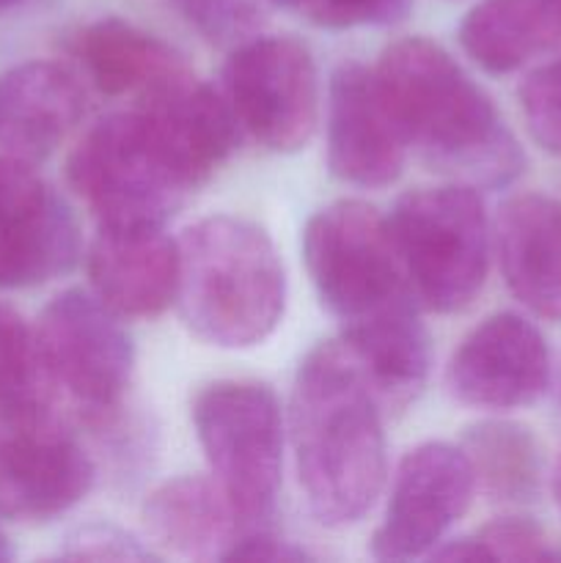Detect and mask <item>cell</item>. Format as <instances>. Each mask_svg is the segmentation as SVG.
Wrapping results in <instances>:
<instances>
[{"label": "cell", "mask_w": 561, "mask_h": 563, "mask_svg": "<svg viewBox=\"0 0 561 563\" xmlns=\"http://www.w3.org/2000/svg\"><path fill=\"white\" fill-rule=\"evenodd\" d=\"M302 258L319 300L377 396L407 405L427 385L432 352L391 223L366 201H333L306 223Z\"/></svg>", "instance_id": "1"}, {"label": "cell", "mask_w": 561, "mask_h": 563, "mask_svg": "<svg viewBox=\"0 0 561 563\" xmlns=\"http://www.w3.org/2000/svg\"><path fill=\"white\" fill-rule=\"evenodd\" d=\"M380 401L341 341L314 346L297 368L289 440L297 482L322 526H355L383 493L388 449Z\"/></svg>", "instance_id": "2"}, {"label": "cell", "mask_w": 561, "mask_h": 563, "mask_svg": "<svg viewBox=\"0 0 561 563\" xmlns=\"http://www.w3.org/2000/svg\"><path fill=\"white\" fill-rule=\"evenodd\" d=\"M377 77L407 143L427 165L471 187H504L526 165L493 99L454 55L424 36L388 44Z\"/></svg>", "instance_id": "3"}, {"label": "cell", "mask_w": 561, "mask_h": 563, "mask_svg": "<svg viewBox=\"0 0 561 563\" xmlns=\"http://www.w3.org/2000/svg\"><path fill=\"white\" fill-rule=\"evenodd\" d=\"M176 242V306L198 339L220 350H251L278 330L286 269L262 225L237 214H209Z\"/></svg>", "instance_id": "4"}, {"label": "cell", "mask_w": 561, "mask_h": 563, "mask_svg": "<svg viewBox=\"0 0 561 563\" xmlns=\"http://www.w3.org/2000/svg\"><path fill=\"white\" fill-rule=\"evenodd\" d=\"M66 181L99 229H165L196 187L138 110L91 126L66 159Z\"/></svg>", "instance_id": "5"}, {"label": "cell", "mask_w": 561, "mask_h": 563, "mask_svg": "<svg viewBox=\"0 0 561 563\" xmlns=\"http://www.w3.org/2000/svg\"><path fill=\"white\" fill-rule=\"evenodd\" d=\"M424 311H465L490 269V220L476 187L451 181L399 196L388 218Z\"/></svg>", "instance_id": "6"}, {"label": "cell", "mask_w": 561, "mask_h": 563, "mask_svg": "<svg viewBox=\"0 0 561 563\" xmlns=\"http://www.w3.org/2000/svg\"><path fill=\"white\" fill-rule=\"evenodd\" d=\"M193 427L215 484L242 528H267L284 473V412L273 388L218 379L193 399Z\"/></svg>", "instance_id": "7"}, {"label": "cell", "mask_w": 561, "mask_h": 563, "mask_svg": "<svg viewBox=\"0 0 561 563\" xmlns=\"http://www.w3.org/2000/svg\"><path fill=\"white\" fill-rule=\"evenodd\" d=\"M36 350L50 388L61 390L82 421L105 423L121 410L135 372L124 319L94 291L66 289L38 313Z\"/></svg>", "instance_id": "8"}, {"label": "cell", "mask_w": 561, "mask_h": 563, "mask_svg": "<svg viewBox=\"0 0 561 563\" xmlns=\"http://www.w3.org/2000/svg\"><path fill=\"white\" fill-rule=\"evenodd\" d=\"M223 86L240 130L275 154L308 146L319 121L317 64L292 36H251L226 60Z\"/></svg>", "instance_id": "9"}, {"label": "cell", "mask_w": 561, "mask_h": 563, "mask_svg": "<svg viewBox=\"0 0 561 563\" xmlns=\"http://www.w3.org/2000/svg\"><path fill=\"white\" fill-rule=\"evenodd\" d=\"M97 467L53 407L0 416V517L50 522L75 509Z\"/></svg>", "instance_id": "10"}, {"label": "cell", "mask_w": 561, "mask_h": 563, "mask_svg": "<svg viewBox=\"0 0 561 563\" xmlns=\"http://www.w3.org/2000/svg\"><path fill=\"white\" fill-rule=\"evenodd\" d=\"M476 489V476L462 445L432 440L407 451L391 482L383 522L372 537V555L377 561L432 555L471 509Z\"/></svg>", "instance_id": "11"}, {"label": "cell", "mask_w": 561, "mask_h": 563, "mask_svg": "<svg viewBox=\"0 0 561 563\" xmlns=\"http://www.w3.org/2000/svg\"><path fill=\"white\" fill-rule=\"evenodd\" d=\"M80 256L69 203L31 163L0 154V289H31L61 278Z\"/></svg>", "instance_id": "12"}, {"label": "cell", "mask_w": 561, "mask_h": 563, "mask_svg": "<svg viewBox=\"0 0 561 563\" xmlns=\"http://www.w3.org/2000/svg\"><path fill=\"white\" fill-rule=\"evenodd\" d=\"M405 130L377 69L341 64L328 88V165L336 179L363 190L394 185L407 163Z\"/></svg>", "instance_id": "13"}, {"label": "cell", "mask_w": 561, "mask_h": 563, "mask_svg": "<svg viewBox=\"0 0 561 563\" xmlns=\"http://www.w3.org/2000/svg\"><path fill=\"white\" fill-rule=\"evenodd\" d=\"M454 399L476 410L528 407L550 385V350L531 319L501 311L471 330L446 372Z\"/></svg>", "instance_id": "14"}, {"label": "cell", "mask_w": 561, "mask_h": 563, "mask_svg": "<svg viewBox=\"0 0 561 563\" xmlns=\"http://www.w3.org/2000/svg\"><path fill=\"white\" fill-rule=\"evenodd\" d=\"M138 113L193 185H204L234 152L240 124L209 82L179 64L138 97Z\"/></svg>", "instance_id": "15"}, {"label": "cell", "mask_w": 561, "mask_h": 563, "mask_svg": "<svg viewBox=\"0 0 561 563\" xmlns=\"http://www.w3.org/2000/svg\"><path fill=\"white\" fill-rule=\"evenodd\" d=\"M86 269L94 295L121 319L160 317L179 291V242L165 229H99Z\"/></svg>", "instance_id": "16"}, {"label": "cell", "mask_w": 561, "mask_h": 563, "mask_svg": "<svg viewBox=\"0 0 561 563\" xmlns=\"http://www.w3.org/2000/svg\"><path fill=\"white\" fill-rule=\"evenodd\" d=\"M86 97L69 69L25 60L0 75V152L42 163L80 124Z\"/></svg>", "instance_id": "17"}, {"label": "cell", "mask_w": 561, "mask_h": 563, "mask_svg": "<svg viewBox=\"0 0 561 563\" xmlns=\"http://www.w3.org/2000/svg\"><path fill=\"white\" fill-rule=\"evenodd\" d=\"M501 273L539 319L561 324V201L542 192L509 198L498 214Z\"/></svg>", "instance_id": "18"}, {"label": "cell", "mask_w": 561, "mask_h": 563, "mask_svg": "<svg viewBox=\"0 0 561 563\" xmlns=\"http://www.w3.org/2000/svg\"><path fill=\"white\" fill-rule=\"evenodd\" d=\"M146 537L182 559H223L240 526L215 478L176 476L143 504Z\"/></svg>", "instance_id": "19"}, {"label": "cell", "mask_w": 561, "mask_h": 563, "mask_svg": "<svg viewBox=\"0 0 561 563\" xmlns=\"http://www.w3.org/2000/svg\"><path fill=\"white\" fill-rule=\"evenodd\" d=\"M468 58L490 75H509L561 44L556 0H479L460 22Z\"/></svg>", "instance_id": "20"}, {"label": "cell", "mask_w": 561, "mask_h": 563, "mask_svg": "<svg viewBox=\"0 0 561 563\" xmlns=\"http://www.w3.org/2000/svg\"><path fill=\"white\" fill-rule=\"evenodd\" d=\"M72 53L80 60L88 80L108 97H141L148 86L182 64L170 44L119 16H105L80 27L72 38Z\"/></svg>", "instance_id": "21"}, {"label": "cell", "mask_w": 561, "mask_h": 563, "mask_svg": "<svg viewBox=\"0 0 561 563\" xmlns=\"http://www.w3.org/2000/svg\"><path fill=\"white\" fill-rule=\"evenodd\" d=\"M476 487L501 504H528L542 484V451L531 429L515 421H482L462 438Z\"/></svg>", "instance_id": "22"}, {"label": "cell", "mask_w": 561, "mask_h": 563, "mask_svg": "<svg viewBox=\"0 0 561 563\" xmlns=\"http://www.w3.org/2000/svg\"><path fill=\"white\" fill-rule=\"evenodd\" d=\"M36 335L20 311L0 302V416L50 405Z\"/></svg>", "instance_id": "23"}, {"label": "cell", "mask_w": 561, "mask_h": 563, "mask_svg": "<svg viewBox=\"0 0 561 563\" xmlns=\"http://www.w3.org/2000/svg\"><path fill=\"white\" fill-rule=\"evenodd\" d=\"M182 16L201 33L207 42L237 47L256 36L262 25L258 0H170Z\"/></svg>", "instance_id": "24"}, {"label": "cell", "mask_w": 561, "mask_h": 563, "mask_svg": "<svg viewBox=\"0 0 561 563\" xmlns=\"http://www.w3.org/2000/svg\"><path fill=\"white\" fill-rule=\"evenodd\" d=\"M520 108L534 141L561 157V55L526 77L520 86Z\"/></svg>", "instance_id": "25"}, {"label": "cell", "mask_w": 561, "mask_h": 563, "mask_svg": "<svg viewBox=\"0 0 561 563\" xmlns=\"http://www.w3.org/2000/svg\"><path fill=\"white\" fill-rule=\"evenodd\" d=\"M295 9L328 31L394 25L405 20L410 0H297Z\"/></svg>", "instance_id": "26"}, {"label": "cell", "mask_w": 561, "mask_h": 563, "mask_svg": "<svg viewBox=\"0 0 561 563\" xmlns=\"http://www.w3.org/2000/svg\"><path fill=\"white\" fill-rule=\"evenodd\" d=\"M484 561H550L559 559L556 550H550L548 537L537 522L526 517H501L487 522L473 533Z\"/></svg>", "instance_id": "27"}, {"label": "cell", "mask_w": 561, "mask_h": 563, "mask_svg": "<svg viewBox=\"0 0 561 563\" xmlns=\"http://www.w3.org/2000/svg\"><path fill=\"white\" fill-rule=\"evenodd\" d=\"M69 559H116V561H146L154 559L148 548L130 537V533L119 531L116 526H88L80 528L75 537L69 539Z\"/></svg>", "instance_id": "28"}, {"label": "cell", "mask_w": 561, "mask_h": 563, "mask_svg": "<svg viewBox=\"0 0 561 563\" xmlns=\"http://www.w3.org/2000/svg\"><path fill=\"white\" fill-rule=\"evenodd\" d=\"M223 561H273V563H300L311 561V553L300 544L284 537H275L267 528H253L245 537H237L226 550Z\"/></svg>", "instance_id": "29"}, {"label": "cell", "mask_w": 561, "mask_h": 563, "mask_svg": "<svg viewBox=\"0 0 561 563\" xmlns=\"http://www.w3.org/2000/svg\"><path fill=\"white\" fill-rule=\"evenodd\" d=\"M553 498L561 509V456H559V465H556V473H553Z\"/></svg>", "instance_id": "30"}, {"label": "cell", "mask_w": 561, "mask_h": 563, "mask_svg": "<svg viewBox=\"0 0 561 563\" xmlns=\"http://www.w3.org/2000/svg\"><path fill=\"white\" fill-rule=\"evenodd\" d=\"M11 544H9V537H6V531L0 528V561H9L11 559Z\"/></svg>", "instance_id": "31"}, {"label": "cell", "mask_w": 561, "mask_h": 563, "mask_svg": "<svg viewBox=\"0 0 561 563\" xmlns=\"http://www.w3.org/2000/svg\"><path fill=\"white\" fill-rule=\"evenodd\" d=\"M267 3H273V5H284V9H295L297 0H267Z\"/></svg>", "instance_id": "32"}, {"label": "cell", "mask_w": 561, "mask_h": 563, "mask_svg": "<svg viewBox=\"0 0 561 563\" xmlns=\"http://www.w3.org/2000/svg\"><path fill=\"white\" fill-rule=\"evenodd\" d=\"M16 3H22V0H0V11H9V9H14Z\"/></svg>", "instance_id": "33"}, {"label": "cell", "mask_w": 561, "mask_h": 563, "mask_svg": "<svg viewBox=\"0 0 561 563\" xmlns=\"http://www.w3.org/2000/svg\"><path fill=\"white\" fill-rule=\"evenodd\" d=\"M556 3H559V5H561V0H556Z\"/></svg>", "instance_id": "34"}]
</instances>
